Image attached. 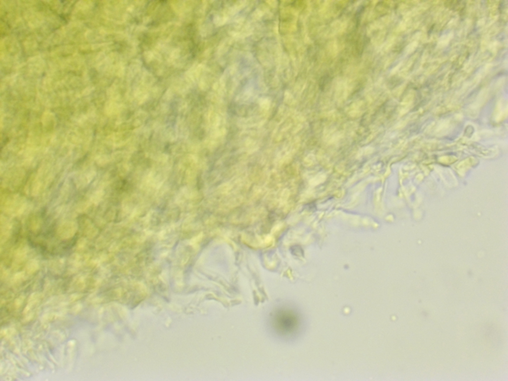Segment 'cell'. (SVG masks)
I'll list each match as a JSON object with an SVG mask.
<instances>
[{
	"mask_svg": "<svg viewBox=\"0 0 508 381\" xmlns=\"http://www.w3.org/2000/svg\"><path fill=\"white\" fill-rule=\"evenodd\" d=\"M267 325L275 336L288 340L298 331L300 317L295 308L288 304L276 305L267 316Z\"/></svg>",
	"mask_w": 508,
	"mask_h": 381,
	"instance_id": "1",
	"label": "cell"
}]
</instances>
